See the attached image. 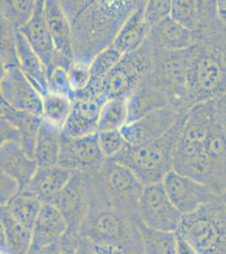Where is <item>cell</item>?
I'll list each match as a JSON object with an SVG mask.
<instances>
[{
    "instance_id": "obj_1",
    "label": "cell",
    "mask_w": 226,
    "mask_h": 254,
    "mask_svg": "<svg viewBox=\"0 0 226 254\" xmlns=\"http://www.w3.org/2000/svg\"><path fill=\"white\" fill-rule=\"evenodd\" d=\"M71 25L75 61L90 64L111 46L138 0L60 1Z\"/></svg>"
},
{
    "instance_id": "obj_2",
    "label": "cell",
    "mask_w": 226,
    "mask_h": 254,
    "mask_svg": "<svg viewBox=\"0 0 226 254\" xmlns=\"http://www.w3.org/2000/svg\"><path fill=\"white\" fill-rule=\"evenodd\" d=\"M173 171L226 196V131L217 119L203 131L181 134Z\"/></svg>"
},
{
    "instance_id": "obj_3",
    "label": "cell",
    "mask_w": 226,
    "mask_h": 254,
    "mask_svg": "<svg viewBox=\"0 0 226 254\" xmlns=\"http://www.w3.org/2000/svg\"><path fill=\"white\" fill-rule=\"evenodd\" d=\"M186 115L181 116L163 136L145 144L134 146L128 143L111 160L130 169L144 186L162 183L167 174L173 171L175 153Z\"/></svg>"
},
{
    "instance_id": "obj_4",
    "label": "cell",
    "mask_w": 226,
    "mask_h": 254,
    "mask_svg": "<svg viewBox=\"0 0 226 254\" xmlns=\"http://www.w3.org/2000/svg\"><path fill=\"white\" fill-rule=\"evenodd\" d=\"M80 237L100 245L118 247L143 254L137 220L129 219L108 205L100 195L99 186L97 195L80 227Z\"/></svg>"
},
{
    "instance_id": "obj_5",
    "label": "cell",
    "mask_w": 226,
    "mask_h": 254,
    "mask_svg": "<svg viewBox=\"0 0 226 254\" xmlns=\"http://www.w3.org/2000/svg\"><path fill=\"white\" fill-rule=\"evenodd\" d=\"M96 178L100 195L108 205L131 220H138V205L145 186L130 169L106 159Z\"/></svg>"
},
{
    "instance_id": "obj_6",
    "label": "cell",
    "mask_w": 226,
    "mask_h": 254,
    "mask_svg": "<svg viewBox=\"0 0 226 254\" xmlns=\"http://www.w3.org/2000/svg\"><path fill=\"white\" fill-rule=\"evenodd\" d=\"M97 192L96 173L73 172L66 187L52 200L68 223L69 234L80 237L81 225Z\"/></svg>"
},
{
    "instance_id": "obj_7",
    "label": "cell",
    "mask_w": 226,
    "mask_h": 254,
    "mask_svg": "<svg viewBox=\"0 0 226 254\" xmlns=\"http://www.w3.org/2000/svg\"><path fill=\"white\" fill-rule=\"evenodd\" d=\"M149 72L150 64L145 55L139 51L125 54L104 79L100 94L107 99L129 98Z\"/></svg>"
},
{
    "instance_id": "obj_8",
    "label": "cell",
    "mask_w": 226,
    "mask_h": 254,
    "mask_svg": "<svg viewBox=\"0 0 226 254\" xmlns=\"http://www.w3.org/2000/svg\"><path fill=\"white\" fill-rule=\"evenodd\" d=\"M138 219L149 228L177 232L182 214L172 203L163 183L144 187L138 205Z\"/></svg>"
},
{
    "instance_id": "obj_9",
    "label": "cell",
    "mask_w": 226,
    "mask_h": 254,
    "mask_svg": "<svg viewBox=\"0 0 226 254\" xmlns=\"http://www.w3.org/2000/svg\"><path fill=\"white\" fill-rule=\"evenodd\" d=\"M162 183L172 203L182 215L225 197L209 186L174 171L167 174Z\"/></svg>"
},
{
    "instance_id": "obj_10",
    "label": "cell",
    "mask_w": 226,
    "mask_h": 254,
    "mask_svg": "<svg viewBox=\"0 0 226 254\" xmlns=\"http://www.w3.org/2000/svg\"><path fill=\"white\" fill-rule=\"evenodd\" d=\"M106 158L100 146L98 134L72 138L62 134L58 165L72 172L95 174Z\"/></svg>"
},
{
    "instance_id": "obj_11",
    "label": "cell",
    "mask_w": 226,
    "mask_h": 254,
    "mask_svg": "<svg viewBox=\"0 0 226 254\" xmlns=\"http://www.w3.org/2000/svg\"><path fill=\"white\" fill-rule=\"evenodd\" d=\"M1 99L14 110L42 116L43 98L26 78L19 66H10L0 71Z\"/></svg>"
},
{
    "instance_id": "obj_12",
    "label": "cell",
    "mask_w": 226,
    "mask_h": 254,
    "mask_svg": "<svg viewBox=\"0 0 226 254\" xmlns=\"http://www.w3.org/2000/svg\"><path fill=\"white\" fill-rule=\"evenodd\" d=\"M182 115L185 114L173 108L160 109L128 123L121 129V132L129 144H145L163 136Z\"/></svg>"
},
{
    "instance_id": "obj_13",
    "label": "cell",
    "mask_w": 226,
    "mask_h": 254,
    "mask_svg": "<svg viewBox=\"0 0 226 254\" xmlns=\"http://www.w3.org/2000/svg\"><path fill=\"white\" fill-rule=\"evenodd\" d=\"M107 100L103 95L76 96L73 100L72 112L62 134L72 138L96 134L100 111Z\"/></svg>"
},
{
    "instance_id": "obj_14",
    "label": "cell",
    "mask_w": 226,
    "mask_h": 254,
    "mask_svg": "<svg viewBox=\"0 0 226 254\" xmlns=\"http://www.w3.org/2000/svg\"><path fill=\"white\" fill-rule=\"evenodd\" d=\"M69 225L59 209L52 202L43 203L32 231L28 254H34L60 242L66 236Z\"/></svg>"
},
{
    "instance_id": "obj_15",
    "label": "cell",
    "mask_w": 226,
    "mask_h": 254,
    "mask_svg": "<svg viewBox=\"0 0 226 254\" xmlns=\"http://www.w3.org/2000/svg\"><path fill=\"white\" fill-rule=\"evenodd\" d=\"M0 169L1 172L19 183L20 191H22L37 173L38 165L35 159L29 156L19 143L6 142L1 143Z\"/></svg>"
},
{
    "instance_id": "obj_16",
    "label": "cell",
    "mask_w": 226,
    "mask_h": 254,
    "mask_svg": "<svg viewBox=\"0 0 226 254\" xmlns=\"http://www.w3.org/2000/svg\"><path fill=\"white\" fill-rule=\"evenodd\" d=\"M45 1L38 0L32 19L19 31L26 38L30 46L47 69L57 55L54 44L44 16Z\"/></svg>"
},
{
    "instance_id": "obj_17",
    "label": "cell",
    "mask_w": 226,
    "mask_h": 254,
    "mask_svg": "<svg viewBox=\"0 0 226 254\" xmlns=\"http://www.w3.org/2000/svg\"><path fill=\"white\" fill-rule=\"evenodd\" d=\"M164 108H173L172 99L166 92L152 83L147 76L128 99L127 124Z\"/></svg>"
},
{
    "instance_id": "obj_18",
    "label": "cell",
    "mask_w": 226,
    "mask_h": 254,
    "mask_svg": "<svg viewBox=\"0 0 226 254\" xmlns=\"http://www.w3.org/2000/svg\"><path fill=\"white\" fill-rule=\"evenodd\" d=\"M148 40L156 49L181 51L194 45L199 37L197 32L187 29L169 17L152 28Z\"/></svg>"
},
{
    "instance_id": "obj_19",
    "label": "cell",
    "mask_w": 226,
    "mask_h": 254,
    "mask_svg": "<svg viewBox=\"0 0 226 254\" xmlns=\"http://www.w3.org/2000/svg\"><path fill=\"white\" fill-rule=\"evenodd\" d=\"M44 16L55 49L58 54L71 60L74 59L72 44L71 25L58 0H46Z\"/></svg>"
},
{
    "instance_id": "obj_20",
    "label": "cell",
    "mask_w": 226,
    "mask_h": 254,
    "mask_svg": "<svg viewBox=\"0 0 226 254\" xmlns=\"http://www.w3.org/2000/svg\"><path fill=\"white\" fill-rule=\"evenodd\" d=\"M146 2L138 0L136 9L125 20L112 44L124 55L139 49L149 38L151 29L144 17Z\"/></svg>"
},
{
    "instance_id": "obj_21",
    "label": "cell",
    "mask_w": 226,
    "mask_h": 254,
    "mask_svg": "<svg viewBox=\"0 0 226 254\" xmlns=\"http://www.w3.org/2000/svg\"><path fill=\"white\" fill-rule=\"evenodd\" d=\"M72 175V171L59 165L38 167L37 173L25 190L38 196L43 203L52 202L66 187Z\"/></svg>"
},
{
    "instance_id": "obj_22",
    "label": "cell",
    "mask_w": 226,
    "mask_h": 254,
    "mask_svg": "<svg viewBox=\"0 0 226 254\" xmlns=\"http://www.w3.org/2000/svg\"><path fill=\"white\" fill-rule=\"evenodd\" d=\"M0 103L1 119H4L14 126L20 135V147L29 156L35 159L36 143L43 117L32 113L14 110L2 99H0Z\"/></svg>"
},
{
    "instance_id": "obj_23",
    "label": "cell",
    "mask_w": 226,
    "mask_h": 254,
    "mask_svg": "<svg viewBox=\"0 0 226 254\" xmlns=\"http://www.w3.org/2000/svg\"><path fill=\"white\" fill-rule=\"evenodd\" d=\"M19 68L35 89L44 98L49 93L46 69L22 33H16Z\"/></svg>"
},
{
    "instance_id": "obj_24",
    "label": "cell",
    "mask_w": 226,
    "mask_h": 254,
    "mask_svg": "<svg viewBox=\"0 0 226 254\" xmlns=\"http://www.w3.org/2000/svg\"><path fill=\"white\" fill-rule=\"evenodd\" d=\"M1 243L14 254H28L32 244V231L14 218L7 206L0 208Z\"/></svg>"
},
{
    "instance_id": "obj_25",
    "label": "cell",
    "mask_w": 226,
    "mask_h": 254,
    "mask_svg": "<svg viewBox=\"0 0 226 254\" xmlns=\"http://www.w3.org/2000/svg\"><path fill=\"white\" fill-rule=\"evenodd\" d=\"M62 130L43 121L38 132L35 160L38 167L58 165L60 156Z\"/></svg>"
},
{
    "instance_id": "obj_26",
    "label": "cell",
    "mask_w": 226,
    "mask_h": 254,
    "mask_svg": "<svg viewBox=\"0 0 226 254\" xmlns=\"http://www.w3.org/2000/svg\"><path fill=\"white\" fill-rule=\"evenodd\" d=\"M124 54L112 44L107 49L98 54L90 65V81L88 87L78 95L99 96L101 84L106 75L118 65Z\"/></svg>"
},
{
    "instance_id": "obj_27",
    "label": "cell",
    "mask_w": 226,
    "mask_h": 254,
    "mask_svg": "<svg viewBox=\"0 0 226 254\" xmlns=\"http://www.w3.org/2000/svg\"><path fill=\"white\" fill-rule=\"evenodd\" d=\"M143 254H178L177 232L159 231L149 228L137 220Z\"/></svg>"
},
{
    "instance_id": "obj_28",
    "label": "cell",
    "mask_w": 226,
    "mask_h": 254,
    "mask_svg": "<svg viewBox=\"0 0 226 254\" xmlns=\"http://www.w3.org/2000/svg\"><path fill=\"white\" fill-rule=\"evenodd\" d=\"M212 1H172L171 17L187 29L196 32L209 14Z\"/></svg>"
},
{
    "instance_id": "obj_29",
    "label": "cell",
    "mask_w": 226,
    "mask_h": 254,
    "mask_svg": "<svg viewBox=\"0 0 226 254\" xmlns=\"http://www.w3.org/2000/svg\"><path fill=\"white\" fill-rule=\"evenodd\" d=\"M43 205V202L38 196L29 190H24L19 192L5 206L8 207L16 220L32 231Z\"/></svg>"
},
{
    "instance_id": "obj_30",
    "label": "cell",
    "mask_w": 226,
    "mask_h": 254,
    "mask_svg": "<svg viewBox=\"0 0 226 254\" xmlns=\"http://www.w3.org/2000/svg\"><path fill=\"white\" fill-rule=\"evenodd\" d=\"M74 60L57 53L52 64L46 69L49 93L66 96L74 100L75 96L69 82V69Z\"/></svg>"
},
{
    "instance_id": "obj_31",
    "label": "cell",
    "mask_w": 226,
    "mask_h": 254,
    "mask_svg": "<svg viewBox=\"0 0 226 254\" xmlns=\"http://www.w3.org/2000/svg\"><path fill=\"white\" fill-rule=\"evenodd\" d=\"M128 99L111 98L105 103L98 121L97 133L121 130L128 122Z\"/></svg>"
},
{
    "instance_id": "obj_32",
    "label": "cell",
    "mask_w": 226,
    "mask_h": 254,
    "mask_svg": "<svg viewBox=\"0 0 226 254\" xmlns=\"http://www.w3.org/2000/svg\"><path fill=\"white\" fill-rule=\"evenodd\" d=\"M36 5L34 0H3L0 2L1 19L19 32L32 19Z\"/></svg>"
},
{
    "instance_id": "obj_33",
    "label": "cell",
    "mask_w": 226,
    "mask_h": 254,
    "mask_svg": "<svg viewBox=\"0 0 226 254\" xmlns=\"http://www.w3.org/2000/svg\"><path fill=\"white\" fill-rule=\"evenodd\" d=\"M72 107L71 98L49 93L43 98V120L62 130L70 116Z\"/></svg>"
},
{
    "instance_id": "obj_34",
    "label": "cell",
    "mask_w": 226,
    "mask_h": 254,
    "mask_svg": "<svg viewBox=\"0 0 226 254\" xmlns=\"http://www.w3.org/2000/svg\"><path fill=\"white\" fill-rule=\"evenodd\" d=\"M16 33L17 32L8 22L1 19V69L19 66Z\"/></svg>"
},
{
    "instance_id": "obj_35",
    "label": "cell",
    "mask_w": 226,
    "mask_h": 254,
    "mask_svg": "<svg viewBox=\"0 0 226 254\" xmlns=\"http://www.w3.org/2000/svg\"><path fill=\"white\" fill-rule=\"evenodd\" d=\"M172 1L170 0H149L147 1L144 17L150 29L154 28L171 17Z\"/></svg>"
},
{
    "instance_id": "obj_36",
    "label": "cell",
    "mask_w": 226,
    "mask_h": 254,
    "mask_svg": "<svg viewBox=\"0 0 226 254\" xmlns=\"http://www.w3.org/2000/svg\"><path fill=\"white\" fill-rule=\"evenodd\" d=\"M97 134L101 150L106 159L117 156L128 144L121 130H109Z\"/></svg>"
},
{
    "instance_id": "obj_37",
    "label": "cell",
    "mask_w": 226,
    "mask_h": 254,
    "mask_svg": "<svg viewBox=\"0 0 226 254\" xmlns=\"http://www.w3.org/2000/svg\"><path fill=\"white\" fill-rule=\"evenodd\" d=\"M90 65L89 64L74 60L69 67V82L75 97L78 93L83 92L89 85L90 81Z\"/></svg>"
},
{
    "instance_id": "obj_38",
    "label": "cell",
    "mask_w": 226,
    "mask_h": 254,
    "mask_svg": "<svg viewBox=\"0 0 226 254\" xmlns=\"http://www.w3.org/2000/svg\"><path fill=\"white\" fill-rule=\"evenodd\" d=\"M123 250L118 247L100 245L86 237H79L75 254H121Z\"/></svg>"
},
{
    "instance_id": "obj_39",
    "label": "cell",
    "mask_w": 226,
    "mask_h": 254,
    "mask_svg": "<svg viewBox=\"0 0 226 254\" xmlns=\"http://www.w3.org/2000/svg\"><path fill=\"white\" fill-rule=\"evenodd\" d=\"M79 237L67 233L60 242L32 254H75Z\"/></svg>"
},
{
    "instance_id": "obj_40",
    "label": "cell",
    "mask_w": 226,
    "mask_h": 254,
    "mask_svg": "<svg viewBox=\"0 0 226 254\" xmlns=\"http://www.w3.org/2000/svg\"><path fill=\"white\" fill-rule=\"evenodd\" d=\"M1 188H0V203L1 206L7 205L14 196L20 191V185L12 177L1 172Z\"/></svg>"
},
{
    "instance_id": "obj_41",
    "label": "cell",
    "mask_w": 226,
    "mask_h": 254,
    "mask_svg": "<svg viewBox=\"0 0 226 254\" xmlns=\"http://www.w3.org/2000/svg\"><path fill=\"white\" fill-rule=\"evenodd\" d=\"M217 122L226 131V93L211 100Z\"/></svg>"
},
{
    "instance_id": "obj_42",
    "label": "cell",
    "mask_w": 226,
    "mask_h": 254,
    "mask_svg": "<svg viewBox=\"0 0 226 254\" xmlns=\"http://www.w3.org/2000/svg\"><path fill=\"white\" fill-rule=\"evenodd\" d=\"M0 123H1V143L6 142L20 143V135L14 126L4 119H1Z\"/></svg>"
},
{
    "instance_id": "obj_43",
    "label": "cell",
    "mask_w": 226,
    "mask_h": 254,
    "mask_svg": "<svg viewBox=\"0 0 226 254\" xmlns=\"http://www.w3.org/2000/svg\"><path fill=\"white\" fill-rule=\"evenodd\" d=\"M178 254H200L183 237L178 234Z\"/></svg>"
},
{
    "instance_id": "obj_44",
    "label": "cell",
    "mask_w": 226,
    "mask_h": 254,
    "mask_svg": "<svg viewBox=\"0 0 226 254\" xmlns=\"http://www.w3.org/2000/svg\"><path fill=\"white\" fill-rule=\"evenodd\" d=\"M218 20L226 27V0H218L215 3Z\"/></svg>"
},
{
    "instance_id": "obj_45",
    "label": "cell",
    "mask_w": 226,
    "mask_h": 254,
    "mask_svg": "<svg viewBox=\"0 0 226 254\" xmlns=\"http://www.w3.org/2000/svg\"><path fill=\"white\" fill-rule=\"evenodd\" d=\"M121 254H143L140 252L135 251V250H127L124 249Z\"/></svg>"
}]
</instances>
